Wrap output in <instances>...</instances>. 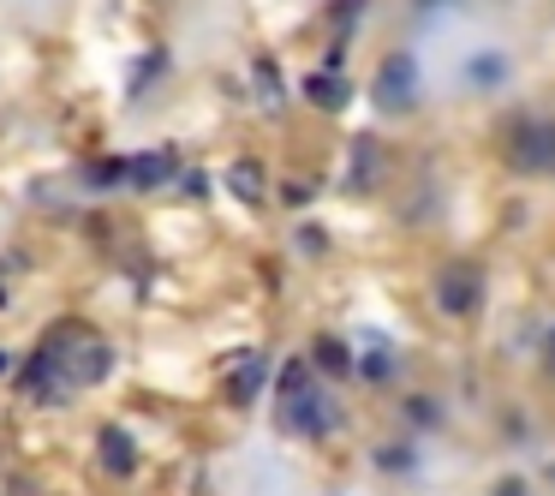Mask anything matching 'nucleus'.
Returning a JSON list of instances; mask_svg holds the SVG:
<instances>
[{
  "mask_svg": "<svg viewBox=\"0 0 555 496\" xmlns=\"http://www.w3.org/2000/svg\"><path fill=\"white\" fill-rule=\"evenodd\" d=\"M281 419H287L293 431H305V436L328 431V400L317 395V383H311L305 365H287V371H281Z\"/></svg>",
  "mask_w": 555,
  "mask_h": 496,
  "instance_id": "nucleus-1",
  "label": "nucleus"
},
{
  "mask_svg": "<svg viewBox=\"0 0 555 496\" xmlns=\"http://www.w3.org/2000/svg\"><path fill=\"white\" fill-rule=\"evenodd\" d=\"M96 455H102V467H108L114 479H132L138 472V443L120 431V424H102L96 431Z\"/></svg>",
  "mask_w": 555,
  "mask_h": 496,
  "instance_id": "nucleus-2",
  "label": "nucleus"
},
{
  "mask_svg": "<svg viewBox=\"0 0 555 496\" xmlns=\"http://www.w3.org/2000/svg\"><path fill=\"white\" fill-rule=\"evenodd\" d=\"M478 293H483L478 269H466V264H460V269H448V276H442L436 300H442V311H460V317H466V311H478Z\"/></svg>",
  "mask_w": 555,
  "mask_h": 496,
  "instance_id": "nucleus-3",
  "label": "nucleus"
},
{
  "mask_svg": "<svg viewBox=\"0 0 555 496\" xmlns=\"http://www.w3.org/2000/svg\"><path fill=\"white\" fill-rule=\"evenodd\" d=\"M108 365H114V347L108 341H78L73 347V389H85V383H102L108 377Z\"/></svg>",
  "mask_w": 555,
  "mask_h": 496,
  "instance_id": "nucleus-4",
  "label": "nucleus"
},
{
  "mask_svg": "<svg viewBox=\"0 0 555 496\" xmlns=\"http://www.w3.org/2000/svg\"><path fill=\"white\" fill-rule=\"evenodd\" d=\"M263 377H269V359H263V353H240V359H233V371H228V395L245 407V400L263 389Z\"/></svg>",
  "mask_w": 555,
  "mask_h": 496,
  "instance_id": "nucleus-5",
  "label": "nucleus"
},
{
  "mask_svg": "<svg viewBox=\"0 0 555 496\" xmlns=\"http://www.w3.org/2000/svg\"><path fill=\"white\" fill-rule=\"evenodd\" d=\"M412 78H418V73H412V61H406V54H395V61L383 66V90H376V102H383V109H406V102H412Z\"/></svg>",
  "mask_w": 555,
  "mask_h": 496,
  "instance_id": "nucleus-6",
  "label": "nucleus"
},
{
  "mask_svg": "<svg viewBox=\"0 0 555 496\" xmlns=\"http://www.w3.org/2000/svg\"><path fill=\"white\" fill-rule=\"evenodd\" d=\"M168 174H173V156H168V150H150V156H132V162H126V180H132V186H162Z\"/></svg>",
  "mask_w": 555,
  "mask_h": 496,
  "instance_id": "nucleus-7",
  "label": "nucleus"
},
{
  "mask_svg": "<svg viewBox=\"0 0 555 496\" xmlns=\"http://www.w3.org/2000/svg\"><path fill=\"white\" fill-rule=\"evenodd\" d=\"M305 97H311L317 109H340V102H347V85L328 78V73H317V78H305Z\"/></svg>",
  "mask_w": 555,
  "mask_h": 496,
  "instance_id": "nucleus-8",
  "label": "nucleus"
},
{
  "mask_svg": "<svg viewBox=\"0 0 555 496\" xmlns=\"http://www.w3.org/2000/svg\"><path fill=\"white\" fill-rule=\"evenodd\" d=\"M228 180H233V192H240L245 204H257V198H263V186H257V162H240V168H233Z\"/></svg>",
  "mask_w": 555,
  "mask_h": 496,
  "instance_id": "nucleus-9",
  "label": "nucleus"
},
{
  "mask_svg": "<svg viewBox=\"0 0 555 496\" xmlns=\"http://www.w3.org/2000/svg\"><path fill=\"white\" fill-rule=\"evenodd\" d=\"M120 180H126V162H120V156L90 162V186H120Z\"/></svg>",
  "mask_w": 555,
  "mask_h": 496,
  "instance_id": "nucleus-10",
  "label": "nucleus"
},
{
  "mask_svg": "<svg viewBox=\"0 0 555 496\" xmlns=\"http://www.w3.org/2000/svg\"><path fill=\"white\" fill-rule=\"evenodd\" d=\"M317 359H323L328 371H347V347H340V341H317Z\"/></svg>",
  "mask_w": 555,
  "mask_h": 496,
  "instance_id": "nucleus-11",
  "label": "nucleus"
},
{
  "mask_svg": "<svg viewBox=\"0 0 555 496\" xmlns=\"http://www.w3.org/2000/svg\"><path fill=\"white\" fill-rule=\"evenodd\" d=\"M507 66L502 61H472V78H478V85H490V78H502Z\"/></svg>",
  "mask_w": 555,
  "mask_h": 496,
  "instance_id": "nucleus-12",
  "label": "nucleus"
},
{
  "mask_svg": "<svg viewBox=\"0 0 555 496\" xmlns=\"http://www.w3.org/2000/svg\"><path fill=\"white\" fill-rule=\"evenodd\" d=\"M257 78H263V97L275 102V97H281V85H275V61H257Z\"/></svg>",
  "mask_w": 555,
  "mask_h": 496,
  "instance_id": "nucleus-13",
  "label": "nucleus"
},
{
  "mask_svg": "<svg viewBox=\"0 0 555 496\" xmlns=\"http://www.w3.org/2000/svg\"><path fill=\"white\" fill-rule=\"evenodd\" d=\"M359 371H364V377H371V383H383V377H388V359H383V353H371V359H364V365H359Z\"/></svg>",
  "mask_w": 555,
  "mask_h": 496,
  "instance_id": "nucleus-14",
  "label": "nucleus"
},
{
  "mask_svg": "<svg viewBox=\"0 0 555 496\" xmlns=\"http://www.w3.org/2000/svg\"><path fill=\"white\" fill-rule=\"evenodd\" d=\"M0 371H13V359H7V353H0Z\"/></svg>",
  "mask_w": 555,
  "mask_h": 496,
  "instance_id": "nucleus-15",
  "label": "nucleus"
},
{
  "mask_svg": "<svg viewBox=\"0 0 555 496\" xmlns=\"http://www.w3.org/2000/svg\"><path fill=\"white\" fill-rule=\"evenodd\" d=\"M0 305H7V276H0Z\"/></svg>",
  "mask_w": 555,
  "mask_h": 496,
  "instance_id": "nucleus-16",
  "label": "nucleus"
}]
</instances>
